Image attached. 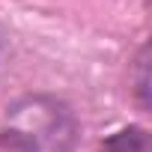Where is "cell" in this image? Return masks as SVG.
Masks as SVG:
<instances>
[{
    "instance_id": "6da1fadb",
    "label": "cell",
    "mask_w": 152,
    "mask_h": 152,
    "mask_svg": "<svg viewBox=\"0 0 152 152\" xmlns=\"http://www.w3.org/2000/svg\"><path fill=\"white\" fill-rule=\"evenodd\" d=\"M81 125L75 110L48 93H30L12 102L0 122L3 152H78Z\"/></svg>"
},
{
    "instance_id": "7a4b0ae2",
    "label": "cell",
    "mask_w": 152,
    "mask_h": 152,
    "mask_svg": "<svg viewBox=\"0 0 152 152\" xmlns=\"http://www.w3.org/2000/svg\"><path fill=\"white\" fill-rule=\"evenodd\" d=\"M102 152H152V140H149L146 128L125 125V128H116L102 143Z\"/></svg>"
},
{
    "instance_id": "3957f363",
    "label": "cell",
    "mask_w": 152,
    "mask_h": 152,
    "mask_svg": "<svg viewBox=\"0 0 152 152\" xmlns=\"http://www.w3.org/2000/svg\"><path fill=\"white\" fill-rule=\"evenodd\" d=\"M131 93H134V102L140 110L149 107V51L140 48L137 60H134V78H131Z\"/></svg>"
},
{
    "instance_id": "277c9868",
    "label": "cell",
    "mask_w": 152,
    "mask_h": 152,
    "mask_svg": "<svg viewBox=\"0 0 152 152\" xmlns=\"http://www.w3.org/2000/svg\"><path fill=\"white\" fill-rule=\"evenodd\" d=\"M3 54H6V33H3V27H0V60H3Z\"/></svg>"
}]
</instances>
